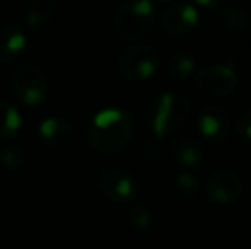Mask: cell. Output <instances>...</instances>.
<instances>
[{
  "instance_id": "6",
  "label": "cell",
  "mask_w": 251,
  "mask_h": 249,
  "mask_svg": "<svg viewBox=\"0 0 251 249\" xmlns=\"http://www.w3.org/2000/svg\"><path fill=\"white\" fill-rule=\"evenodd\" d=\"M195 87L207 97H226L234 92L238 86V73L224 63L205 65L195 72Z\"/></svg>"
},
{
  "instance_id": "19",
  "label": "cell",
  "mask_w": 251,
  "mask_h": 249,
  "mask_svg": "<svg viewBox=\"0 0 251 249\" xmlns=\"http://www.w3.org/2000/svg\"><path fill=\"white\" fill-rule=\"evenodd\" d=\"M201 189V181L197 174L190 173V171H183L176 176L175 181V193L183 200H195L200 196Z\"/></svg>"
},
{
  "instance_id": "1",
  "label": "cell",
  "mask_w": 251,
  "mask_h": 249,
  "mask_svg": "<svg viewBox=\"0 0 251 249\" xmlns=\"http://www.w3.org/2000/svg\"><path fill=\"white\" fill-rule=\"evenodd\" d=\"M133 136V120L123 108H104L91 118L87 140L101 154L122 152Z\"/></svg>"
},
{
  "instance_id": "11",
  "label": "cell",
  "mask_w": 251,
  "mask_h": 249,
  "mask_svg": "<svg viewBox=\"0 0 251 249\" xmlns=\"http://www.w3.org/2000/svg\"><path fill=\"white\" fill-rule=\"evenodd\" d=\"M75 128L72 121L63 116H47L38 123V138L51 150H62L74 140Z\"/></svg>"
},
{
  "instance_id": "7",
  "label": "cell",
  "mask_w": 251,
  "mask_h": 249,
  "mask_svg": "<svg viewBox=\"0 0 251 249\" xmlns=\"http://www.w3.org/2000/svg\"><path fill=\"white\" fill-rule=\"evenodd\" d=\"M98 188L109 202L128 205L139 191V183L130 171L123 167H108L98 176Z\"/></svg>"
},
{
  "instance_id": "22",
  "label": "cell",
  "mask_w": 251,
  "mask_h": 249,
  "mask_svg": "<svg viewBox=\"0 0 251 249\" xmlns=\"http://www.w3.org/2000/svg\"><path fill=\"white\" fill-rule=\"evenodd\" d=\"M234 128L238 135H241L245 140L251 142V108L245 110L234 121Z\"/></svg>"
},
{
  "instance_id": "9",
  "label": "cell",
  "mask_w": 251,
  "mask_h": 249,
  "mask_svg": "<svg viewBox=\"0 0 251 249\" xmlns=\"http://www.w3.org/2000/svg\"><path fill=\"white\" fill-rule=\"evenodd\" d=\"M232 118L222 106H205L197 118V130L207 143L221 145L231 135Z\"/></svg>"
},
{
  "instance_id": "12",
  "label": "cell",
  "mask_w": 251,
  "mask_h": 249,
  "mask_svg": "<svg viewBox=\"0 0 251 249\" xmlns=\"http://www.w3.org/2000/svg\"><path fill=\"white\" fill-rule=\"evenodd\" d=\"M169 159L178 169H193L203 159V147L195 136L179 135L169 143Z\"/></svg>"
},
{
  "instance_id": "18",
  "label": "cell",
  "mask_w": 251,
  "mask_h": 249,
  "mask_svg": "<svg viewBox=\"0 0 251 249\" xmlns=\"http://www.w3.org/2000/svg\"><path fill=\"white\" fill-rule=\"evenodd\" d=\"M23 114L14 104L0 99V140H9L19 133Z\"/></svg>"
},
{
  "instance_id": "13",
  "label": "cell",
  "mask_w": 251,
  "mask_h": 249,
  "mask_svg": "<svg viewBox=\"0 0 251 249\" xmlns=\"http://www.w3.org/2000/svg\"><path fill=\"white\" fill-rule=\"evenodd\" d=\"M210 24L214 26V29L222 33H241L250 27L251 16L245 7L224 3L221 9L214 10Z\"/></svg>"
},
{
  "instance_id": "2",
  "label": "cell",
  "mask_w": 251,
  "mask_h": 249,
  "mask_svg": "<svg viewBox=\"0 0 251 249\" xmlns=\"http://www.w3.org/2000/svg\"><path fill=\"white\" fill-rule=\"evenodd\" d=\"M192 116V103L179 92L166 91L154 96L146 106V123L152 135L161 138L178 133Z\"/></svg>"
},
{
  "instance_id": "21",
  "label": "cell",
  "mask_w": 251,
  "mask_h": 249,
  "mask_svg": "<svg viewBox=\"0 0 251 249\" xmlns=\"http://www.w3.org/2000/svg\"><path fill=\"white\" fill-rule=\"evenodd\" d=\"M162 150H164V147H162L161 138H157L154 135L147 136L139 145V159L147 166H154V164H157L161 160Z\"/></svg>"
},
{
  "instance_id": "5",
  "label": "cell",
  "mask_w": 251,
  "mask_h": 249,
  "mask_svg": "<svg viewBox=\"0 0 251 249\" xmlns=\"http://www.w3.org/2000/svg\"><path fill=\"white\" fill-rule=\"evenodd\" d=\"M159 67V51L151 45L135 43L120 51L116 58L118 73L130 82L151 79Z\"/></svg>"
},
{
  "instance_id": "20",
  "label": "cell",
  "mask_w": 251,
  "mask_h": 249,
  "mask_svg": "<svg viewBox=\"0 0 251 249\" xmlns=\"http://www.w3.org/2000/svg\"><path fill=\"white\" fill-rule=\"evenodd\" d=\"M27 154L23 145L19 143H9L0 150V164L5 167L7 171L17 173L26 166Z\"/></svg>"
},
{
  "instance_id": "8",
  "label": "cell",
  "mask_w": 251,
  "mask_h": 249,
  "mask_svg": "<svg viewBox=\"0 0 251 249\" xmlns=\"http://www.w3.org/2000/svg\"><path fill=\"white\" fill-rule=\"evenodd\" d=\"M243 180L238 173L227 169L215 171L208 174L203 184V193L210 202L217 205H232L243 195Z\"/></svg>"
},
{
  "instance_id": "3",
  "label": "cell",
  "mask_w": 251,
  "mask_h": 249,
  "mask_svg": "<svg viewBox=\"0 0 251 249\" xmlns=\"http://www.w3.org/2000/svg\"><path fill=\"white\" fill-rule=\"evenodd\" d=\"M155 21V5L151 0L123 2L113 17L116 34L125 41H140L147 38L154 29Z\"/></svg>"
},
{
  "instance_id": "14",
  "label": "cell",
  "mask_w": 251,
  "mask_h": 249,
  "mask_svg": "<svg viewBox=\"0 0 251 249\" xmlns=\"http://www.w3.org/2000/svg\"><path fill=\"white\" fill-rule=\"evenodd\" d=\"M27 36L16 23H5L0 26V63H10L26 51Z\"/></svg>"
},
{
  "instance_id": "4",
  "label": "cell",
  "mask_w": 251,
  "mask_h": 249,
  "mask_svg": "<svg viewBox=\"0 0 251 249\" xmlns=\"http://www.w3.org/2000/svg\"><path fill=\"white\" fill-rule=\"evenodd\" d=\"M10 89L24 106H38L48 96V79L36 63L24 62L10 73Z\"/></svg>"
},
{
  "instance_id": "10",
  "label": "cell",
  "mask_w": 251,
  "mask_h": 249,
  "mask_svg": "<svg viewBox=\"0 0 251 249\" xmlns=\"http://www.w3.org/2000/svg\"><path fill=\"white\" fill-rule=\"evenodd\" d=\"M161 27L171 36H185L192 33L200 23V10L193 3L175 2L161 14Z\"/></svg>"
},
{
  "instance_id": "17",
  "label": "cell",
  "mask_w": 251,
  "mask_h": 249,
  "mask_svg": "<svg viewBox=\"0 0 251 249\" xmlns=\"http://www.w3.org/2000/svg\"><path fill=\"white\" fill-rule=\"evenodd\" d=\"M56 16V5L51 0H33L24 7V19L27 26L43 27Z\"/></svg>"
},
{
  "instance_id": "15",
  "label": "cell",
  "mask_w": 251,
  "mask_h": 249,
  "mask_svg": "<svg viewBox=\"0 0 251 249\" xmlns=\"http://www.w3.org/2000/svg\"><path fill=\"white\" fill-rule=\"evenodd\" d=\"M166 72L171 79L186 80L197 72V60L188 51H173L166 60Z\"/></svg>"
},
{
  "instance_id": "16",
  "label": "cell",
  "mask_w": 251,
  "mask_h": 249,
  "mask_svg": "<svg viewBox=\"0 0 251 249\" xmlns=\"http://www.w3.org/2000/svg\"><path fill=\"white\" fill-rule=\"evenodd\" d=\"M125 219L130 230H133L135 234H147L154 222L151 206L144 202H130L126 205Z\"/></svg>"
}]
</instances>
